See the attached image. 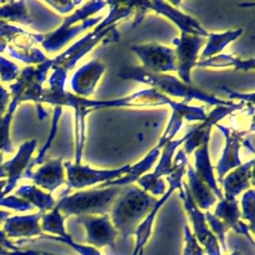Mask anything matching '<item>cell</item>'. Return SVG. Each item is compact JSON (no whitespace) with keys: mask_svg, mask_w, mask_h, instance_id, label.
<instances>
[{"mask_svg":"<svg viewBox=\"0 0 255 255\" xmlns=\"http://www.w3.org/2000/svg\"><path fill=\"white\" fill-rule=\"evenodd\" d=\"M52 70L53 73L49 78V88L43 90L40 98V106L42 103H48L55 107L66 106L73 108L75 111V141L79 143L85 141L86 116L90 112L98 109L169 106L172 112L180 114L181 117L188 122H202L206 117L202 107H191L183 103H177L152 88L140 90L129 96L111 100H92L78 97L67 92L64 88L68 72L57 67L52 68Z\"/></svg>","mask_w":255,"mask_h":255,"instance_id":"obj_1","label":"cell"},{"mask_svg":"<svg viewBox=\"0 0 255 255\" xmlns=\"http://www.w3.org/2000/svg\"><path fill=\"white\" fill-rule=\"evenodd\" d=\"M134 4L135 1H108V5H110V11L106 18L103 19L101 23H98V26L92 32L86 34L84 37L73 43V45L65 50L62 54L52 59V68L57 67L68 72L76 65L79 60H81L86 54L92 51L93 48L104 39L107 42L118 41L119 33L116 29L117 23L129 17L132 14Z\"/></svg>","mask_w":255,"mask_h":255,"instance_id":"obj_2","label":"cell"},{"mask_svg":"<svg viewBox=\"0 0 255 255\" xmlns=\"http://www.w3.org/2000/svg\"><path fill=\"white\" fill-rule=\"evenodd\" d=\"M118 77L124 80H131L150 86L152 89L168 98L169 96L181 98L183 100L182 103L185 105L193 100L215 107L229 106L233 104L231 101H224L195 87H192L191 85H186L174 76L164 73H152L145 70L141 66L125 65L120 68Z\"/></svg>","mask_w":255,"mask_h":255,"instance_id":"obj_3","label":"cell"},{"mask_svg":"<svg viewBox=\"0 0 255 255\" xmlns=\"http://www.w3.org/2000/svg\"><path fill=\"white\" fill-rule=\"evenodd\" d=\"M108 5L106 1L86 2L73 14L65 17L63 23L48 35H43L42 47L48 53H54L66 46L79 34L98 24L103 17H92Z\"/></svg>","mask_w":255,"mask_h":255,"instance_id":"obj_4","label":"cell"},{"mask_svg":"<svg viewBox=\"0 0 255 255\" xmlns=\"http://www.w3.org/2000/svg\"><path fill=\"white\" fill-rule=\"evenodd\" d=\"M156 199L136 185L122 187L112 206V218L115 225L125 233H129L138 221L149 213Z\"/></svg>","mask_w":255,"mask_h":255,"instance_id":"obj_5","label":"cell"},{"mask_svg":"<svg viewBox=\"0 0 255 255\" xmlns=\"http://www.w3.org/2000/svg\"><path fill=\"white\" fill-rule=\"evenodd\" d=\"M123 186H110L105 188L78 191L66 194L59 200L56 207L66 216L71 214H105L113 206Z\"/></svg>","mask_w":255,"mask_h":255,"instance_id":"obj_6","label":"cell"},{"mask_svg":"<svg viewBox=\"0 0 255 255\" xmlns=\"http://www.w3.org/2000/svg\"><path fill=\"white\" fill-rule=\"evenodd\" d=\"M52 59L38 64L36 67L28 66L19 72L16 82L10 85L12 100L18 104L25 101H33L38 106L39 118L43 120L47 114L40 106V98L43 93V84L47 78L48 71L52 68Z\"/></svg>","mask_w":255,"mask_h":255,"instance_id":"obj_7","label":"cell"},{"mask_svg":"<svg viewBox=\"0 0 255 255\" xmlns=\"http://www.w3.org/2000/svg\"><path fill=\"white\" fill-rule=\"evenodd\" d=\"M182 120L183 118L181 117L180 114L176 112H172L170 120L167 124V127L165 128L157 144L153 148H151L141 160H139L137 163L133 165H130V169L127 174H125L124 176L118 179L108 181L106 183H102L98 186V188H105L110 186H126L136 181L141 175H143L147 170L150 169V167L153 165V163L156 161L157 157L159 156L163 145L166 142L172 140L174 135L179 131L182 126Z\"/></svg>","mask_w":255,"mask_h":255,"instance_id":"obj_8","label":"cell"},{"mask_svg":"<svg viewBox=\"0 0 255 255\" xmlns=\"http://www.w3.org/2000/svg\"><path fill=\"white\" fill-rule=\"evenodd\" d=\"M64 167L67 171V186L66 193L70 189H81L87 186H91L96 183H106L118 179L127 174L130 165L115 168V169H96L89 165L75 164L71 161H65Z\"/></svg>","mask_w":255,"mask_h":255,"instance_id":"obj_9","label":"cell"},{"mask_svg":"<svg viewBox=\"0 0 255 255\" xmlns=\"http://www.w3.org/2000/svg\"><path fill=\"white\" fill-rule=\"evenodd\" d=\"M190 130L178 139H172L166 142L161 148V156L159 162L155 166V169L152 173H147L141 175L136 181L140 188L144 191H148L153 195L164 194L166 191L165 183L161 178L163 175H168L171 172L172 160L174 157V152L176 148L184 143V141L189 137Z\"/></svg>","mask_w":255,"mask_h":255,"instance_id":"obj_10","label":"cell"},{"mask_svg":"<svg viewBox=\"0 0 255 255\" xmlns=\"http://www.w3.org/2000/svg\"><path fill=\"white\" fill-rule=\"evenodd\" d=\"M204 43L205 38L189 34H180L179 38L173 39L176 71L186 85H191V71L196 65L198 52Z\"/></svg>","mask_w":255,"mask_h":255,"instance_id":"obj_11","label":"cell"},{"mask_svg":"<svg viewBox=\"0 0 255 255\" xmlns=\"http://www.w3.org/2000/svg\"><path fill=\"white\" fill-rule=\"evenodd\" d=\"M130 51L141 61L142 68L152 73L176 71L174 49L156 43L132 45Z\"/></svg>","mask_w":255,"mask_h":255,"instance_id":"obj_12","label":"cell"},{"mask_svg":"<svg viewBox=\"0 0 255 255\" xmlns=\"http://www.w3.org/2000/svg\"><path fill=\"white\" fill-rule=\"evenodd\" d=\"M244 104L242 102L238 104L233 103L229 106L215 107L208 115H206L205 119L199 125L190 129V135L184 141V146L182 148L184 153L187 155L194 151L203 142L204 139L210 138V131L214 125H217L220 120L224 119L233 112L242 110Z\"/></svg>","mask_w":255,"mask_h":255,"instance_id":"obj_13","label":"cell"},{"mask_svg":"<svg viewBox=\"0 0 255 255\" xmlns=\"http://www.w3.org/2000/svg\"><path fill=\"white\" fill-rule=\"evenodd\" d=\"M37 141L35 139L23 142L17 153L10 160L2 162L0 168L3 171L4 177H6V184L0 193V197L9 193L22 178L28 164L31 160V156L36 148Z\"/></svg>","mask_w":255,"mask_h":255,"instance_id":"obj_14","label":"cell"},{"mask_svg":"<svg viewBox=\"0 0 255 255\" xmlns=\"http://www.w3.org/2000/svg\"><path fill=\"white\" fill-rule=\"evenodd\" d=\"M144 5L147 10H153L157 14L168 18L179 28L181 34L207 38L210 33L205 30L195 18L182 13L177 8L171 6L170 3L164 1H144Z\"/></svg>","mask_w":255,"mask_h":255,"instance_id":"obj_15","label":"cell"},{"mask_svg":"<svg viewBox=\"0 0 255 255\" xmlns=\"http://www.w3.org/2000/svg\"><path fill=\"white\" fill-rule=\"evenodd\" d=\"M216 127L225 136V147L215 167L218 174V180L221 182L227 172L242 164L239 156L240 142L242 140V137L247 134L249 130L239 131L218 124L216 125Z\"/></svg>","mask_w":255,"mask_h":255,"instance_id":"obj_16","label":"cell"},{"mask_svg":"<svg viewBox=\"0 0 255 255\" xmlns=\"http://www.w3.org/2000/svg\"><path fill=\"white\" fill-rule=\"evenodd\" d=\"M22 178L32 179L36 186H40L51 193L66 182L63 159L62 157L48 159L37 170L24 173Z\"/></svg>","mask_w":255,"mask_h":255,"instance_id":"obj_17","label":"cell"},{"mask_svg":"<svg viewBox=\"0 0 255 255\" xmlns=\"http://www.w3.org/2000/svg\"><path fill=\"white\" fill-rule=\"evenodd\" d=\"M105 70L106 66L99 60H91L79 68L71 80L74 95L82 98L91 96Z\"/></svg>","mask_w":255,"mask_h":255,"instance_id":"obj_18","label":"cell"},{"mask_svg":"<svg viewBox=\"0 0 255 255\" xmlns=\"http://www.w3.org/2000/svg\"><path fill=\"white\" fill-rule=\"evenodd\" d=\"M209 138L203 140V142L194 150V171L196 175L211 189L216 198L222 199L223 194L220 188L217 186V181L214 176L213 166L209 157L208 149Z\"/></svg>","mask_w":255,"mask_h":255,"instance_id":"obj_19","label":"cell"},{"mask_svg":"<svg viewBox=\"0 0 255 255\" xmlns=\"http://www.w3.org/2000/svg\"><path fill=\"white\" fill-rule=\"evenodd\" d=\"M254 159L232 169L221 181L224 188L225 198H235L240 192L246 190L250 186V179L253 180Z\"/></svg>","mask_w":255,"mask_h":255,"instance_id":"obj_20","label":"cell"},{"mask_svg":"<svg viewBox=\"0 0 255 255\" xmlns=\"http://www.w3.org/2000/svg\"><path fill=\"white\" fill-rule=\"evenodd\" d=\"M43 212L27 216H13L8 217L4 222V233L10 237L30 236L32 234L40 233L38 224Z\"/></svg>","mask_w":255,"mask_h":255,"instance_id":"obj_21","label":"cell"},{"mask_svg":"<svg viewBox=\"0 0 255 255\" xmlns=\"http://www.w3.org/2000/svg\"><path fill=\"white\" fill-rule=\"evenodd\" d=\"M185 173L188 180L187 187L196 206L207 209L214 204L216 201V196L211 189L196 175L193 167L189 163L186 165Z\"/></svg>","mask_w":255,"mask_h":255,"instance_id":"obj_22","label":"cell"},{"mask_svg":"<svg viewBox=\"0 0 255 255\" xmlns=\"http://www.w3.org/2000/svg\"><path fill=\"white\" fill-rule=\"evenodd\" d=\"M255 62L253 58L250 59H240L228 54H218L206 60H200L196 62L195 67L197 68H227L232 67L235 71H249L253 70Z\"/></svg>","mask_w":255,"mask_h":255,"instance_id":"obj_23","label":"cell"},{"mask_svg":"<svg viewBox=\"0 0 255 255\" xmlns=\"http://www.w3.org/2000/svg\"><path fill=\"white\" fill-rule=\"evenodd\" d=\"M243 33L242 29L228 30L223 33H209L205 48L201 53L200 60L209 59L218 55L229 43L235 41Z\"/></svg>","mask_w":255,"mask_h":255,"instance_id":"obj_24","label":"cell"},{"mask_svg":"<svg viewBox=\"0 0 255 255\" xmlns=\"http://www.w3.org/2000/svg\"><path fill=\"white\" fill-rule=\"evenodd\" d=\"M79 221L87 227L90 238L95 241H108L116 234L108 215H103L102 217L81 216Z\"/></svg>","mask_w":255,"mask_h":255,"instance_id":"obj_25","label":"cell"},{"mask_svg":"<svg viewBox=\"0 0 255 255\" xmlns=\"http://www.w3.org/2000/svg\"><path fill=\"white\" fill-rule=\"evenodd\" d=\"M16 195L23 198L31 205H35L43 212L47 209H52L55 205V200L50 192H44L36 185H22L16 191Z\"/></svg>","mask_w":255,"mask_h":255,"instance_id":"obj_26","label":"cell"},{"mask_svg":"<svg viewBox=\"0 0 255 255\" xmlns=\"http://www.w3.org/2000/svg\"><path fill=\"white\" fill-rule=\"evenodd\" d=\"M18 105L19 104L16 101L12 100L6 113L0 118V153H11L13 151V145L10 138V126Z\"/></svg>","mask_w":255,"mask_h":255,"instance_id":"obj_27","label":"cell"},{"mask_svg":"<svg viewBox=\"0 0 255 255\" xmlns=\"http://www.w3.org/2000/svg\"><path fill=\"white\" fill-rule=\"evenodd\" d=\"M0 6V20H9L18 22L24 25H28L32 23V19L27 12V8L25 6L24 1L20 2H9L2 3Z\"/></svg>","mask_w":255,"mask_h":255,"instance_id":"obj_28","label":"cell"},{"mask_svg":"<svg viewBox=\"0 0 255 255\" xmlns=\"http://www.w3.org/2000/svg\"><path fill=\"white\" fill-rule=\"evenodd\" d=\"M62 107H55L54 109V113H53V119H52V125H51V129H50V132H49V135H48V138L46 140V142L44 143V145L42 146V148L39 150L37 156L35 158H31L29 164H28V167L27 169L25 170L24 173H27V172H30L33 170V167L36 166V165H39V164H42L45 160V155H46V152L48 151V149L50 148L55 136H56V133H57V130H58V124H59V120L61 118V115H62Z\"/></svg>","mask_w":255,"mask_h":255,"instance_id":"obj_29","label":"cell"},{"mask_svg":"<svg viewBox=\"0 0 255 255\" xmlns=\"http://www.w3.org/2000/svg\"><path fill=\"white\" fill-rule=\"evenodd\" d=\"M215 215L221 218L226 224L233 225L238 222L239 209L238 202L235 198L223 197L217 204Z\"/></svg>","mask_w":255,"mask_h":255,"instance_id":"obj_30","label":"cell"},{"mask_svg":"<svg viewBox=\"0 0 255 255\" xmlns=\"http://www.w3.org/2000/svg\"><path fill=\"white\" fill-rule=\"evenodd\" d=\"M8 52L12 57H14L24 63H28V64H37L38 65L47 60V57L45 56V54L36 48L16 49V48L10 46L8 49Z\"/></svg>","mask_w":255,"mask_h":255,"instance_id":"obj_31","label":"cell"},{"mask_svg":"<svg viewBox=\"0 0 255 255\" xmlns=\"http://www.w3.org/2000/svg\"><path fill=\"white\" fill-rule=\"evenodd\" d=\"M19 75V68L14 63L0 56V78L3 82H10Z\"/></svg>","mask_w":255,"mask_h":255,"instance_id":"obj_32","label":"cell"},{"mask_svg":"<svg viewBox=\"0 0 255 255\" xmlns=\"http://www.w3.org/2000/svg\"><path fill=\"white\" fill-rule=\"evenodd\" d=\"M254 190L247 189L242 197V208H243V217L250 220L253 225L254 222Z\"/></svg>","mask_w":255,"mask_h":255,"instance_id":"obj_33","label":"cell"},{"mask_svg":"<svg viewBox=\"0 0 255 255\" xmlns=\"http://www.w3.org/2000/svg\"><path fill=\"white\" fill-rule=\"evenodd\" d=\"M0 205L2 206H8L10 208H13L15 210H19V211H25V210H29L32 208V205L27 202L26 200H24L21 197H17V196H2L0 197Z\"/></svg>","mask_w":255,"mask_h":255,"instance_id":"obj_34","label":"cell"},{"mask_svg":"<svg viewBox=\"0 0 255 255\" xmlns=\"http://www.w3.org/2000/svg\"><path fill=\"white\" fill-rule=\"evenodd\" d=\"M45 4H48L59 11L61 14H67L71 12L77 5L82 4V1H46Z\"/></svg>","mask_w":255,"mask_h":255,"instance_id":"obj_35","label":"cell"},{"mask_svg":"<svg viewBox=\"0 0 255 255\" xmlns=\"http://www.w3.org/2000/svg\"><path fill=\"white\" fill-rule=\"evenodd\" d=\"M221 89L229 95L230 98L232 99H240V100H243L247 103H250L251 106L254 105V93H251V94H240V93H236L234 91H231L230 89H228L227 87L225 86H222Z\"/></svg>","mask_w":255,"mask_h":255,"instance_id":"obj_36","label":"cell"},{"mask_svg":"<svg viewBox=\"0 0 255 255\" xmlns=\"http://www.w3.org/2000/svg\"><path fill=\"white\" fill-rule=\"evenodd\" d=\"M10 94L0 85V118L6 113V108L9 106Z\"/></svg>","mask_w":255,"mask_h":255,"instance_id":"obj_37","label":"cell"},{"mask_svg":"<svg viewBox=\"0 0 255 255\" xmlns=\"http://www.w3.org/2000/svg\"><path fill=\"white\" fill-rule=\"evenodd\" d=\"M9 216V212H6V211H2L0 210V223L2 221H5Z\"/></svg>","mask_w":255,"mask_h":255,"instance_id":"obj_38","label":"cell"},{"mask_svg":"<svg viewBox=\"0 0 255 255\" xmlns=\"http://www.w3.org/2000/svg\"><path fill=\"white\" fill-rule=\"evenodd\" d=\"M6 50V42L0 38V53Z\"/></svg>","mask_w":255,"mask_h":255,"instance_id":"obj_39","label":"cell"},{"mask_svg":"<svg viewBox=\"0 0 255 255\" xmlns=\"http://www.w3.org/2000/svg\"><path fill=\"white\" fill-rule=\"evenodd\" d=\"M5 184H6V180L4 179V178H2V179H0V193H1V191H2V189L4 188V186H5Z\"/></svg>","mask_w":255,"mask_h":255,"instance_id":"obj_40","label":"cell"},{"mask_svg":"<svg viewBox=\"0 0 255 255\" xmlns=\"http://www.w3.org/2000/svg\"><path fill=\"white\" fill-rule=\"evenodd\" d=\"M2 162H3V153H0V165H1ZM2 177H4V175H3L2 169L0 168V178H2Z\"/></svg>","mask_w":255,"mask_h":255,"instance_id":"obj_41","label":"cell"}]
</instances>
